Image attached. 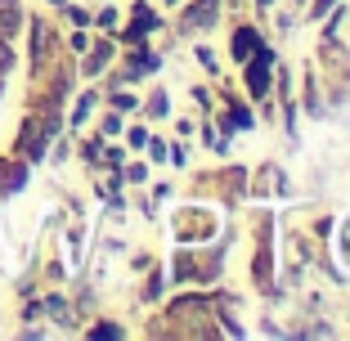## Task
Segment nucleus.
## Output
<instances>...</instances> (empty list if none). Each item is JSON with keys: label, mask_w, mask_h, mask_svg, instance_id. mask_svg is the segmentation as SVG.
Listing matches in <instances>:
<instances>
[{"label": "nucleus", "mask_w": 350, "mask_h": 341, "mask_svg": "<svg viewBox=\"0 0 350 341\" xmlns=\"http://www.w3.org/2000/svg\"><path fill=\"white\" fill-rule=\"evenodd\" d=\"M14 31H18V5L0 0V36H14Z\"/></svg>", "instance_id": "nucleus-1"}]
</instances>
